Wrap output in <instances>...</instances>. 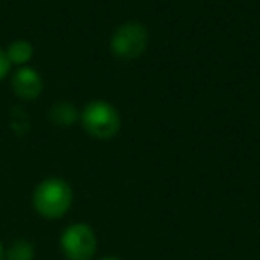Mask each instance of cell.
I'll list each match as a JSON object with an SVG mask.
<instances>
[{
	"label": "cell",
	"instance_id": "cell-1",
	"mask_svg": "<svg viewBox=\"0 0 260 260\" xmlns=\"http://www.w3.org/2000/svg\"><path fill=\"white\" fill-rule=\"evenodd\" d=\"M73 202V191L62 178H47L36 187L32 194V205L40 216L47 219H59L70 210Z\"/></svg>",
	"mask_w": 260,
	"mask_h": 260
},
{
	"label": "cell",
	"instance_id": "cell-2",
	"mask_svg": "<svg viewBox=\"0 0 260 260\" xmlns=\"http://www.w3.org/2000/svg\"><path fill=\"white\" fill-rule=\"evenodd\" d=\"M82 125L94 139H112L121 128V118L107 102H91L82 112Z\"/></svg>",
	"mask_w": 260,
	"mask_h": 260
},
{
	"label": "cell",
	"instance_id": "cell-3",
	"mask_svg": "<svg viewBox=\"0 0 260 260\" xmlns=\"http://www.w3.org/2000/svg\"><path fill=\"white\" fill-rule=\"evenodd\" d=\"M148 47V30L139 22H126L116 29L111 50L119 59H138Z\"/></svg>",
	"mask_w": 260,
	"mask_h": 260
},
{
	"label": "cell",
	"instance_id": "cell-4",
	"mask_svg": "<svg viewBox=\"0 0 260 260\" xmlns=\"http://www.w3.org/2000/svg\"><path fill=\"white\" fill-rule=\"evenodd\" d=\"M61 249L68 260H91L96 253V235L86 223L70 224L61 235Z\"/></svg>",
	"mask_w": 260,
	"mask_h": 260
},
{
	"label": "cell",
	"instance_id": "cell-5",
	"mask_svg": "<svg viewBox=\"0 0 260 260\" xmlns=\"http://www.w3.org/2000/svg\"><path fill=\"white\" fill-rule=\"evenodd\" d=\"M13 89L23 100H36L43 89V80L32 68H20L13 77Z\"/></svg>",
	"mask_w": 260,
	"mask_h": 260
},
{
	"label": "cell",
	"instance_id": "cell-6",
	"mask_svg": "<svg viewBox=\"0 0 260 260\" xmlns=\"http://www.w3.org/2000/svg\"><path fill=\"white\" fill-rule=\"evenodd\" d=\"M34 258V246L32 242L25 241V239H18V241L11 242L8 249H6V260H32Z\"/></svg>",
	"mask_w": 260,
	"mask_h": 260
},
{
	"label": "cell",
	"instance_id": "cell-7",
	"mask_svg": "<svg viewBox=\"0 0 260 260\" xmlns=\"http://www.w3.org/2000/svg\"><path fill=\"white\" fill-rule=\"evenodd\" d=\"M6 54H8V57L11 62L23 64V62H27L30 57H32V45H30L29 41L18 40V41H15V43L9 45Z\"/></svg>",
	"mask_w": 260,
	"mask_h": 260
},
{
	"label": "cell",
	"instance_id": "cell-8",
	"mask_svg": "<svg viewBox=\"0 0 260 260\" xmlns=\"http://www.w3.org/2000/svg\"><path fill=\"white\" fill-rule=\"evenodd\" d=\"M50 118L54 119L57 125L66 126V125H72V123L75 121L77 112H75V109H73L70 104H57L54 109H52Z\"/></svg>",
	"mask_w": 260,
	"mask_h": 260
},
{
	"label": "cell",
	"instance_id": "cell-9",
	"mask_svg": "<svg viewBox=\"0 0 260 260\" xmlns=\"http://www.w3.org/2000/svg\"><path fill=\"white\" fill-rule=\"evenodd\" d=\"M9 68H11V61H9L8 54L4 50H0V80L8 75Z\"/></svg>",
	"mask_w": 260,
	"mask_h": 260
},
{
	"label": "cell",
	"instance_id": "cell-10",
	"mask_svg": "<svg viewBox=\"0 0 260 260\" xmlns=\"http://www.w3.org/2000/svg\"><path fill=\"white\" fill-rule=\"evenodd\" d=\"M6 258V248H4V244L0 242V260H4Z\"/></svg>",
	"mask_w": 260,
	"mask_h": 260
},
{
	"label": "cell",
	"instance_id": "cell-11",
	"mask_svg": "<svg viewBox=\"0 0 260 260\" xmlns=\"http://www.w3.org/2000/svg\"><path fill=\"white\" fill-rule=\"evenodd\" d=\"M100 260H121V258H118V256H105V258H100Z\"/></svg>",
	"mask_w": 260,
	"mask_h": 260
}]
</instances>
